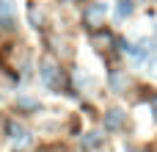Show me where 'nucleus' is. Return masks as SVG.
Masks as SVG:
<instances>
[{
  "instance_id": "7",
  "label": "nucleus",
  "mask_w": 157,
  "mask_h": 152,
  "mask_svg": "<svg viewBox=\"0 0 157 152\" xmlns=\"http://www.w3.org/2000/svg\"><path fill=\"white\" fill-rule=\"evenodd\" d=\"M110 86H113L116 91H121V89L127 86V78H124V75H121V72L116 69V72H110Z\"/></svg>"
},
{
  "instance_id": "5",
  "label": "nucleus",
  "mask_w": 157,
  "mask_h": 152,
  "mask_svg": "<svg viewBox=\"0 0 157 152\" xmlns=\"http://www.w3.org/2000/svg\"><path fill=\"white\" fill-rule=\"evenodd\" d=\"M108 8H105V3H97V6H88V11H86V22H94V25H99V19H102V14H105Z\"/></svg>"
},
{
  "instance_id": "3",
  "label": "nucleus",
  "mask_w": 157,
  "mask_h": 152,
  "mask_svg": "<svg viewBox=\"0 0 157 152\" xmlns=\"http://www.w3.org/2000/svg\"><path fill=\"white\" fill-rule=\"evenodd\" d=\"M6 130H8V138L14 141L17 150H22V147L30 144V133H28L22 125H17V122H6Z\"/></svg>"
},
{
  "instance_id": "4",
  "label": "nucleus",
  "mask_w": 157,
  "mask_h": 152,
  "mask_svg": "<svg viewBox=\"0 0 157 152\" xmlns=\"http://www.w3.org/2000/svg\"><path fill=\"white\" fill-rule=\"evenodd\" d=\"M124 125H127V114H124L121 108H110V111L105 114V130L116 133V130H121Z\"/></svg>"
},
{
  "instance_id": "10",
  "label": "nucleus",
  "mask_w": 157,
  "mask_h": 152,
  "mask_svg": "<svg viewBox=\"0 0 157 152\" xmlns=\"http://www.w3.org/2000/svg\"><path fill=\"white\" fill-rule=\"evenodd\" d=\"M149 102H152V111H155V119H157V94L152 97V100H149Z\"/></svg>"
},
{
  "instance_id": "2",
  "label": "nucleus",
  "mask_w": 157,
  "mask_h": 152,
  "mask_svg": "<svg viewBox=\"0 0 157 152\" xmlns=\"http://www.w3.org/2000/svg\"><path fill=\"white\" fill-rule=\"evenodd\" d=\"M14 25H17L14 0H0V30H14Z\"/></svg>"
},
{
  "instance_id": "6",
  "label": "nucleus",
  "mask_w": 157,
  "mask_h": 152,
  "mask_svg": "<svg viewBox=\"0 0 157 152\" xmlns=\"http://www.w3.org/2000/svg\"><path fill=\"white\" fill-rule=\"evenodd\" d=\"M132 8H135V3H132V0H119V3H116V17H119V19H124V17H130V14H132Z\"/></svg>"
},
{
  "instance_id": "9",
  "label": "nucleus",
  "mask_w": 157,
  "mask_h": 152,
  "mask_svg": "<svg viewBox=\"0 0 157 152\" xmlns=\"http://www.w3.org/2000/svg\"><path fill=\"white\" fill-rule=\"evenodd\" d=\"M19 105H22V108H33V111H39V108H41V105H39L36 100H30V97H19Z\"/></svg>"
},
{
  "instance_id": "8",
  "label": "nucleus",
  "mask_w": 157,
  "mask_h": 152,
  "mask_svg": "<svg viewBox=\"0 0 157 152\" xmlns=\"http://www.w3.org/2000/svg\"><path fill=\"white\" fill-rule=\"evenodd\" d=\"M99 144H102V138H99L97 133H91V136H86V138H83V147H86V150H97Z\"/></svg>"
},
{
  "instance_id": "1",
  "label": "nucleus",
  "mask_w": 157,
  "mask_h": 152,
  "mask_svg": "<svg viewBox=\"0 0 157 152\" xmlns=\"http://www.w3.org/2000/svg\"><path fill=\"white\" fill-rule=\"evenodd\" d=\"M39 72H41V80H44V86H50V89H55V91H61V89H63V69L58 66V61H52V58H44Z\"/></svg>"
}]
</instances>
